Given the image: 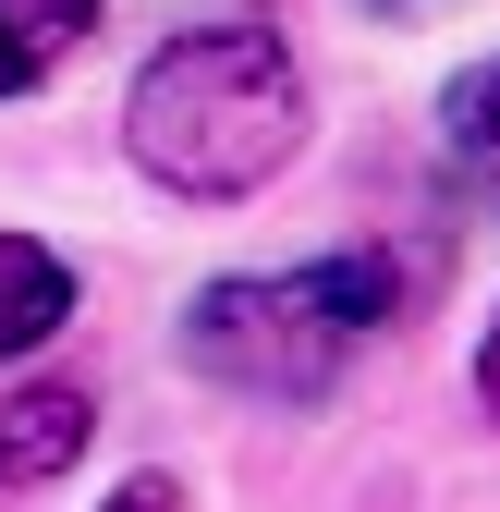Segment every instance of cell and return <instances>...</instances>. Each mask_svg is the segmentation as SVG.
Returning a JSON list of instances; mask_svg holds the SVG:
<instances>
[{
  "mask_svg": "<svg viewBox=\"0 0 500 512\" xmlns=\"http://www.w3.org/2000/svg\"><path fill=\"white\" fill-rule=\"evenodd\" d=\"M122 147H135L147 183L196 208H232L305 147V86H293V49L269 25H196L171 37L135 98H122Z\"/></svg>",
  "mask_w": 500,
  "mask_h": 512,
  "instance_id": "obj_1",
  "label": "cell"
},
{
  "mask_svg": "<svg viewBox=\"0 0 500 512\" xmlns=\"http://www.w3.org/2000/svg\"><path fill=\"white\" fill-rule=\"evenodd\" d=\"M403 293H415V269H403L391 244L318 256V269H269V281H208L196 317H183V354H196L220 391L318 403L330 378L403 317Z\"/></svg>",
  "mask_w": 500,
  "mask_h": 512,
  "instance_id": "obj_2",
  "label": "cell"
},
{
  "mask_svg": "<svg viewBox=\"0 0 500 512\" xmlns=\"http://www.w3.org/2000/svg\"><path fill=\"white\" fill-rule=\"evenodd\" d=\"M61 317H74V269H61L49 244L0 232V354H37Z\"/></svg>",
  "mask_w": 500,
  "mask_h": 512,
  "instance_id": "obj_3",
  "label": "cell"
},
{
  "mask_svg": "<svg viewBox=\"0 0 500 512\" xmlns=\"http://www.w3.org/2000/svg\"><path fill=\"white\" fill-rule=\"evenodd\" d=\"M86 452V391H25L13 415H0V488H37Z\"/></svg>",
  "mask_w": 500,
  "mask_h": 512,
  "instance_id": "obj_4",
  "label": "cell"
},
{
  "mask_svg": "<svg viewBox=\"0 0 500 512\" xmlns=\"http://www.w3.org/2000/svg\"><path fill=\"white\" fill-rule=\"evenodd\" d=\"M98 25V0H0V98H25L49 61H74Z\"/></svg>",
  "mask_w": 500,
  "mask_h": 512,
  "instance_id": "obj_5",
  "label": "cell"
},
{
  "mask_svg": "<svg viewBox=\"0 0 500 512\" xmlns=\"http://www.w3.org/2000/svg\"><path fill=\"white\" fill-rule=\"evenodd\" d=\"M440 147H452V171L476 183V196L500 208V61L452 74V98H440Z\"/></svg>",
  "mask_w": 500,
  "mask_h": 512,
  "instance_id": "obj_6",
  "label": "cell"
},
{
  "mask_svg": "<svg viewBox=\"0 0 500 512\" xmlns=\"http://www.w3.org/2000/svg\"><path fill=\"white\" fill-rule=\"evenodd\" d=\"M98 512H171V488H159V476H135V488H110Z\"/></svg>",
  "mask_w": 500,
  "mask_h": 512,
  "instance_id": "obj_7",
  "label": "cell"
},
{
  "mask_svg": "<svg viewBox=\"0 0 500 512\" xmlns=\"http://www.w3.org/2000/svg\"><path fill=\"white\" fill-rule=\"evenodd\" d=\"M476 391H488V415H500V317H488V342H476Z\"/></svg>",
  "mask_w": 500,
  "mask_h": 512,
  "instance_id": "obj_8",
  "label": "cell"
}]
</instances>
